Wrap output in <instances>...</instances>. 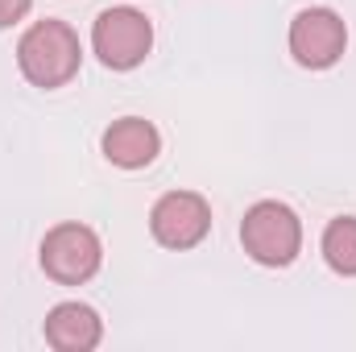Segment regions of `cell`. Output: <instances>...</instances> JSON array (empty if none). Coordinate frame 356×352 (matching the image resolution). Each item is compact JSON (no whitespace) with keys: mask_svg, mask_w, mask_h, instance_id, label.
<instances>
[{"mask_svg":"<svg viewBox=\"0 0 356 352\" xmlns=\"http://www.w3.org/2000/svg\"><path fill=\"white\" fill-rule=\"evenodd\" d=\"M79 63H83L79 33L67 21H58V17L33 21L21 33V42H17V67H21V75L42 91L67 88L79 75Z\"/></svg>","mask_w":356,"mask_h":352,"instance_id":"cell-1","label":"cell"},{"mask_svg":"<svg viewBox=\"0 0 356 352\" xmlns=\"http://www.w3.org/2000/svg\"><path fill=\"white\" fill-rule=\"evenodd\" d=\"M241 245L257 265L286 269L302 253V220L294 216V207L277 199H261L241 220Z\"/></svg>","mask_w":356,"mask_h":352,"instance_id":"cell-2","label":"cell"},{"mask_svg":"<svg viewBox=\"0 0 356 352\" xmlns=\"http://www.w3.org/2000/svg\"><path fill=\"white\" fill-rule=\"evenodd\" d=\"M154 46V25L141 8H104L91 25V50L99 54V63L108 71H133L145 63Z\"/></svg>","mask_w":356,"mask_h":352,"instance_id":"cell-3","label":"cell"},{"mask_svg":"<svg viewBox=\"0 0 356 352\" xmlns=\"http://www.w3.org/2000/svg\"><path fill=\"white\" fill-rule=\"evenodd\" d=\"M99 262H104V245L79 220L54 224L42 237V269L58 286H83V282H91L99 273Z\"/></svg>","mask_w":356,"mask_h":352,"instance_id":"cell-4","label":"cell"},{"mask_svg":"<svg viewBox=\"0 0 356 352\" xmlns=\"http://www.w3.org/2000/svg\"><path fill=\"white\" fill-rule=\"evenodd\" d=\"M344 46H348V25L336 8H302L294 21H290V54L298 67L307 71H327L344 58Z\"/></svg>","mask_w":356,"mask_h":352,"instance_id":"cell-5","label":"cell"},{"mask_svg":"<svg viewBox=\"0 0 356 352\" xmlns=\"http://www.w3.org/2000/svg\"><path fill=\"white\" fill-rule=\"evenodd\" d=\"M149 232L166 249H195L211 232V207L195 191H166L149 211Z\"/></svg>","mask_w":356,"mask_h":352,"instance_id":"cell-6","label":"cell"},{"mask_svg":"<svg viewBox=\"0 0 356 352\" xmlns=\"http://www.w3.org/2000/svg\"><path fill=\"white\" fill-rule=\"evenodd\" d=\"M104 158L112 162V166H120V170H141V166H149L154 158H158V150H162V133L149 125V120H141V116H120V120H112L108 129H104Z\"/></svg>","mask_w":356,"mask_h":352,"instance_id":"cell-7","label":"cell"},{"mask_svg":"<svg viewBox=\"0 0 356 352\" xmlns=\"http://www.w3.org/2000/svg\"><path fill=\"white\" fill-rule=\"evenodd\" d=\"M46 344L58 352H91L104 340V319L88 303H58L46 315Z\"/></svg>","mask_w":356,"mask_h":352,"instance_id":"cell-8","label":"cell"},{"mask_svg":"<svg viewBox=\"0 0 356 352\" xmlns=\"http://www.w3.org/2000/svg\"><path fill=\"white\" fill-rule=\"evenodd\" d=\"M323 262L332 265L336 273L356 278V216H336L327 228H323Z\"/></svg>","mask_w":356,"mask_h":352,"instance_id":"cell-9","label":"cell"},{"mask_svg":"<svg viewBox=\"0 0 356 352\" xmlns=\"http://www.w3.org/2000/svg\"><path fill=\"white\" fill-rule=\"evenodd\" d=\"M33 8V0H0V29H8V25H17L25 13Z\"/></svg>","mask_w":356,"mask_h":352,"instance_id":"cell-10","label":"cell"}]
</instances>
